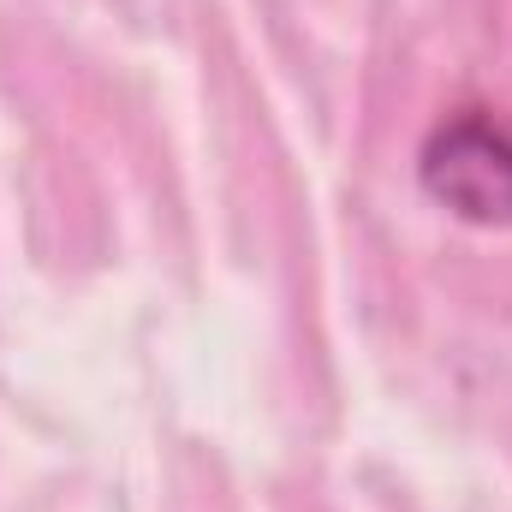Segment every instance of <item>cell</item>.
Here are the masks:
<instances>
[{"instance_id": "cell-1", "label": "cell", "mask_w": 512, "mask_h": 512, "mask_svg": "<svg viewBox=\"0 0 512 512\" xmlns=\"http://www.w3.org/2000/svg\"><path fill=\"white\" fill-rule=\"evenodd\" d=\"M417 185L471 227H512V126L459 108L423 137Z\"/></svg>"}]
</instances>
